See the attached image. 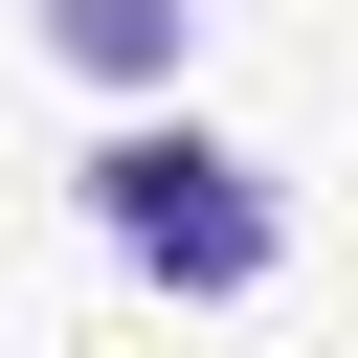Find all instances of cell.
I'll use <instances>...</instances> for the list:
<instances>
[{"instance_id":"1","label":"cell","mask_w":358,"mask_h":358,"mask_svg":"<svg viewBox=\"0 0 358 358\" xmlns=\"http://www.w3.org/2000/svg\"><path fill=\"white\" fill-rule=\"evenodd\" d=\"M90 224H112L157 291H268V246H291V224H268V179H246L224 134H179V112H134V134L90 157Z\"/></svg>"},{"instance_id":"2","label":"cell","mask_w":358,"mask_h":358,"mask_svg":"<svg viewBox=\"0 0 358 358\" xmlns=\"http://www.w3.org/2000/svg\"><path fill=\"white\" fill-rule=\"evenodd\" d=\"M45 22V67H90V90H179V45H201V0H22Z\"/></svg>"}]
</instances>
